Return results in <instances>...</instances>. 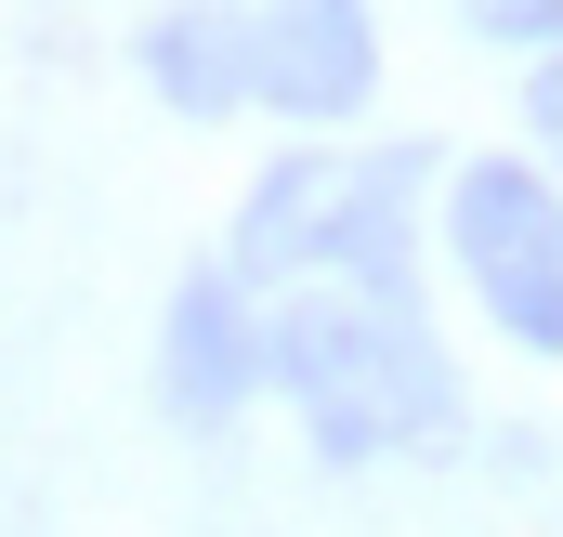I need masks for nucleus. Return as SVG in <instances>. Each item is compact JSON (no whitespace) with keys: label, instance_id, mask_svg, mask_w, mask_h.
I'll use <instances>...</instances> for the list:
<instances>
[{"label":"nucleus","instance_id":"20e7f679","mask_svg":"<svg viewBox=\"0 0 563 537\" xmlns=\"http://www.w3.org/2000/svg\"><path fill=\"white\" fill-rule=\"evenodd\" d=\"M236 406H263V302L223 263H197L157 315V419L184 432H223Z\"/></svg>","mask_w":563,"mask_h":537},{"label":"nucleus","instance_id":"423d86ee","mask_svg":"<svg viewBox=\"0 0 563 537\" xmlns=\"http://www.w3.org/2000/svg\"><path fill=\"white\" fill-rule=\"evenodd\" d=\"M432 157L420 144H394V157H367V171H341V210H328V263L341 288H420V184Z\"/></svg>","mask_w":563,"mask_h":537},{"label":"nucleus","instance_id":"1a4fd4ad","mask_svg":"<svg viewBox=\"0 0 563 537\" xmlns=\"http://www.w3.org/2000/svg\"><path fill=\"white\" fill-rule=\"evenodd\" d=\"M525 106H538V132H551V157H563V66H538V92H525Z\"/></svg>","mask_w":563,"mask_h":537},{"label":"nucleus","instance_id":"0eeeda50","mask_svg":"<svg viewBox=\"0 0 563 537\" xmlns=\"http://www.w3.org/2000/svg\"><path fill=\"white\" fill-rule=\"evenodd\" d=\"M144 79H157V106L223 119V106H250V26H236V13H210V0H184V13H157V26H144Z\"/></svg>","mask_w":563,"mask_h":537},{"label":"nucleus","instance_id":"f03ea898","mask_svg":"<svg viewBox=\"0 0 563 537\" xmlns=\"http://www.w3.org/2000/svg\"><path fill=\"white\" fill-rule=\"evenodd\" d=\"M445 250H459L485 328L511 354H563V184L538 157H459L445 171Z\"/></svg>","mask_w":563,"mask_h":537},{"label":"nucleus","instance_id":"39448f33","mask_svg":"<svg viewBox=\"0 0 563 537\" xmlns=\"http://www.w3.org/2000/svg\"><path fill=\"white\" fill-rule=\"evenodd\" d=\"M328 210H341V157H276V171L250 184L236 237H223V275H236L250 302L314 288V263H328Z\"/></svg>","mask_w":563,"mask_h":537},{"label":"nucleus","instance_id":"6e6552de","mask_svg":"<svg viewBox=\"0 0 563 537\" xmlns=\"http://www.w3.org/2000/svg\"><path fill=\"white\" fill-rule=\"evenodd\" d=\"M485 40H563V0H459Z\"/></svg>","mask_w":563,"mask_h":537},{"label":"nucleus","instance_id":"f257e3e1","mask_svg":"<svg viewBox=\"0 0 563 537\" xmlns=\"http://www.w3.org/2000/svg\"><path fill=\"white\" fill-rule=\"evenodd\" d=\"M263 394H288L301 446L367 472V459H432L459 446V368L432 341L420 288H288L263 302Z\"/></svg>","mask_w":563,"mask_h":537},{"label":"nucleus","instance_id":"7ed1b4c3","mask_svg":"<svg viewBox=\"0 0 563 537\" xmlns=\"http://www.w3.org/2000/svg\"><path fill=\"white\" fill-rule=\"evenodd\" d=\"M250 26V106H276L301 132H328V119H354L367 92H380V26H367V0H263V13H236Z\"/></svg>","mask_w":563,"mask_h":537}]
</instances>
